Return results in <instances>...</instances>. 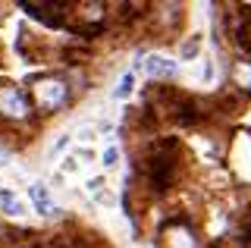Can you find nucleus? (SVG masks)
I'll return each mask as SVG.
<instances>
[{
    "instance_id": "9b49d317",
    "label": "nucleus",
    "mask_w": 251,
    "mask_h": 248,
    "mask_svg": "<svg viewBox=\"0 0 251 248\" xmlns=\"http://www.w3.org/2000/svg\"><path fill=\"white\" fill-rule=\"evenodd\" d=\"M129 91H132V75H123L120 88H116V98H129Z\"/></svg>"
},
{
    "instance_id": "f8f14e48",
    "label": "nucleus",
    "mask_w": 251,
    "mask_h": 248,
    "mask_svg": "<svg viewBox=\"0 0 251 248\" xmlns=\"http://www.w3.org/2000/svg\"><path fill=\"white\" fill-rule=\"evenodd\" d=\"M116 164V148H107V154H104V167H113Z\"/></svg>"
},
{
    "instance_id": "f257e3e1",
    "label": "nucleus",
    "mask_w": 251,
    "mask_h": 248,
    "mask_svg": "<svg viewBox=\"0 0 251 248\" xmlns=\"http://www.w3.org/2000/svg\"><path fill=\"white\" fill-rule=\"evenodd\" d=\"M31 100H35L38 110L57 113L69 100V82L60 79V75H41V79L31 82Z\"/></svg>"
},
{
    "instance_id": "f03ea898",
    "label": "nucleus",
    "mask_w": 251,
    "mask_h": 248,
    "mask_svg": "<svg viewBox=\"0 0 251 248\" xmlns=\"http://www.w3.org/2000/svg\"><path fill=\"white\" fill-rule=\"evenodd\" d=\"M31 100L28 95L13 82H0V116L10 123H25L31 120Z\"/></svg>"
},
{
    "instance_id": "1a4fd4ad",
    "label": "nucleus",
    "mask_w": 251,
    "mask_h": 248,
    "mask_svg": "<svg viewBox=\"0 0 251 248\" xmlns=\"http://www.w3.org/2000/svg\"><path fill=\"white\" fill-rule=\"evenodd\" d=\"M232 79L235 85H245V91H251V57L248 60H235V66H232Z\"/></svg>"
},
{
    "instance_id": "39448f33",
    "label": "nucleus",
    "mask_w": 251,
    "mask_h": 248,
    "mask_svg": "<svg viewBox=\"0 0 251 248\" xmlns=\"http://www.w3.org/2000/svg\"><path fill=\"white\" fill-rule=\"evenodd\" d=\"M148 179H151L154 189H167L170 179H173V157H167V154H151V160H148Z\"/></svg>"
},
{
    "instance_id": "423d86ee",
    "label": "nucleus",
    "mask_w": 251,
    "mask_h": 248,
    "mask_svg": "<svg viewBox=\"0 0 251 248\" xmlns=\"http://www.w3.org/2000/svg\"><path fill=\"white\" fill-rule=\"evenodd\" d=\"M28 198H31V204H35V211H38V214H44V217H53V214L60 211V207L53 204L50 192H47L41 182H38V185H28Z\"/></svg>"
},
{
    "instance_id": "6e6552de",
    "label": "nucleus",
    "mask_w": 251,
    "mask_h": 248,
    "mask_svg": "<svg viewBox=\"0 0 251 248\" xmlns=\"http://www.w3.org/2000/svg\"><path fill=\"white\" fill-rule=\"evenodd\" d=\"M235 35H239V48L251 53V6H242V13H239V28H235Z\"/></svg>"
},
{
    "instance_id": "0eeeda50",
    "label": "nucleus",
    "mask_w": 251,
    "mask_h": 248,
    "mask_svg": "<svg viewBox=\"0 0 251 248\" xmlns=\"http://www.w3.org/2000/svg\"><path fill=\"white\" fill-rule=\"evenodd\" d=\"M145 73L148 75H154V79H170L173 73H176V63H173V60H167V57H148L145 60Z\"/></svg>"
},
{
    "instance_id": "7ed1b4c3",
    "label": "nucleus",
    "mask_w": 251,
    "mask_h": 248,
    "mask_svg": "<svg viewBox=\"0 0 251 248\" xmlns=\"http://www.w3.org/2000/svg\"><path fill=\"white\" fill-rule=\"evenodd\" d=\"M163 248H198V236L182 220L167 223V229H163Z\"/></svg>"
},
{
    "instance_id": "9d476101",
    "label": "nucleus",
    "mask_w": 251,
    "mask_h": 248,
    "mask_svg": "<svg viewBox=\"0 0 251 248\" xmlns=\"http://www.w3.org/2000/svg\"><path fill=\"white\" fill-rule=\"evenodd\" d=\"M3 211H6V214H19V211H22L19 198H16V195H10V192H3Z\"/></svg>"
},
{
    "instance_id": "20e7f679",
    "label": "nucleus",
    "mask_w": 251,
    "mask_h": 248,
    "mask_svg": "<svg viewBox=\"0 0 251 248\" xmlns=\"http://www.w3.org/2000/svg\"><path fill=\"white\" fill-rule=\"evenodd\" d=\"M19 6L28 13V16L41 19L44 25H60L63 16H66V6H63V3H35V0H19Z\"/></svg>"
}]
</instances>
